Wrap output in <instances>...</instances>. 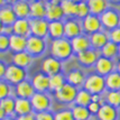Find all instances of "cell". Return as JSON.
Wrapping results in <instances>:
<instances>
[{"label": "cell", "instance_id": "cell-35", "mask_svg": "<svg viewBox=\"0 0 120 120\" xmlns=\"http://www.w3.org/2000/svg\"><path fill=\"white\" fill-rule=\"evenodd\" d=\"M64 16H76L78 4L73 2L72 0H61L60 2Z\"/></svg>", "mask_w": 120, "mask_h": 120}, {"label": "cell", "instance_id": "cell-47", "mask_svg": "<svg viewBox=\"0 0 120 120\" xmlns=\"http://www.w3.org/2000/svg\"><path fill=\"white\" fill-rule=\"evenodd\" d=\"M6 117H7V116H6L5 111L1 109V107H0V120H4V119L6 118Z\"/></svg>", "mask_w": 120, "mask_h": 120}, {"label": "cell", "instance_id": "cell-54", "mask_svg": "<svg viewBox=\"0 0 120 120\" xmlns=\"http://www.w3.org/2000/svg\"><path fill=\"white\" fill-rule=\"evenodd\" d=\"M119 56H120V45H119Z\"/></svg>", "mask_w": 120, "mask_h": 120}, {"label": "cell", "instance_id": "cell-21", "mask_svg": "<svg viewBox=\"0 0 120 120\" xmlns=\"http://www.w3.org/2000/svg\"><path fill=\"white\" fill-rule=\"evenodd\" d=\"M17 20L12 6H4L0 8V21L4 26H12Z\"/></svg>", "mask_w": 120, "mask_h": 120}, {"label": "cell", "instance_id": "cell-2", "mask_svg": "<svg viewBox=\"0 0 120 120\" xmlns=\"http://www.w3.org/2000/svg\"><path fill=\"white\" fill-rule=\"evenodd\" d=\"M84 89L92 94L102 93L105 90V79L100 74H91L85 79Z\"/></svg>", "mask_w": 120, "mask_h": 120}, {"label": "cell", "instance_id": "cell-43", "mask_svg": "<svg viewBox=\"0 0 120 120\" xmlns=\"http://www.w3.org/2000/svg\"><path fill=\"white\" fill-rule=\"evenodd\" d=\"M35 120H55L54 115L49 111H44V112H37L35 113Z\"/></svg>", "mask_w": 120, "mask_h": 120}, {"label": "cell", "instance_id": "cell-32", "mask_svg": "<svg viewBox=\"0 0 120 120\" xmlns=\"http://www.w3.org/2000/svg\"><path fill=\"white\" fill-rule=\"evenodd\" d=\"M92 102V94L88 92L85 89L78 91L76 98H75V103L76 105H81V107H88Z\"/></svg>", "mask_w": 120, "mask_h": 120}, {"label": "cell", "instance_id": "cell-17", "mask_svg": "<svg viewBox=\"0 0 120 120\" xmlns=\"http://www.w3.org/2000/svg\"><path fill=\"white\" fill-rule=\"evenodd\" d=\"M12 9L17 19H28L30 17V4L27 0H20L14 4Z\"/></svg>", "mask_w": 120, "mask_h": 120}, {"label": "cell", "instance_id": "cell-11", "mask_svg": "<svg viewBox=\"0 0 120 120\" xmlns=\"http://www.w3.org/2000/svg\"><path fill=\"white\" fill-rule=\"evenodd\" d=\"M15 93L17 98H22V99H29L36 93V91L34 89L33 84L28 81H22L19 84L15 85Z\"/></svg>", "mask_w": 120, "mask_h": 120}, {"label": "cell", "instance_id": "cell-56", "mask_svg": "<svg viewBox=\"0 0 120 120\" xmlns=\"http://www.w3.org/2000/svg\"><path fill=\"white\" fill-rule=\"evenodd\" d=\"M49 1H53V0H47V2H49Z\"/></svg>", "mask_w": 120, "mask_h": 120}, {"label": "cell", "instance_id": "cell-4", "mask_svg": "<svg viewBox=\"0 0 120 120\" xmlns=\"http://www.w3.org/2000/svg\"><path fill=\"white\" fill-rule=\"evenodd\" d=\"M76 94H78V89L73 86L72 84L70 83H65L61 89L55 92V98L63 103H71L75 101L76 98Z\"/></svg>", "mask_w": 120, "mask_h": 120}, {"label": "cell", "instance_id": "cell-6", "mask_svg": "<svg viewBox=\"0 0 120 120\" xmlns=\"http://www.w3.org/2000/svg\"><path fill=\"white\" fill-rule=\"evenodd\" d=\"M45 48H46V44H45V41L43 38L33 36V35L27 37L26 52L29 53L31 56L42 55L43 53H44V51H45Z\"/></svg>", "mask_w": 120, "mask_h": 120}, {"label": "cell", "instance_id": "cell-36", "mask_svg": "<svg viewBox=\"0 0 120 120\" xmlns=\"http://www.w3.org/2000/svg\"><path fill=\"white\" fill-rule=\"evenodd\" d=\"M65 83H66V82H65V79H64V76H63L61 73L49 76V90H51V91L56 92V91H58Z\"/></svg>", "mask_w": 120, "mask_h": 120}, {"label": "cell", "instance_id": "cell-55", "mask_svg": "<svg viewBox=\"0 0 120 120\" xmlns=\"http://www.w3.org/2000/svg\"><path fill=\"white\" fill-rule=\"evenodd\" d=\"M34 1H43V0H34Z\"/></svg>", "mask_w": 120, "mask_h": 120}, {"label": "cell", "instance_id": "cell-16", "mask_svg": "<svg viewBox=\"0 0 120 120\" xmlns=\"http://www.w3.org/2000/svg\"><path fill=\"white\" fill-rule=\"evenodd\" d=\"M26 47H27L26 37L18 36V35H15V34L9 36V49L11 52H14V54L25 52Z\"/></svg>", "mask_w": 120, "mask_h": 120}, {"label": "cell", "instance_id": "cell-1", "mask_svg": "<svg viewBox=\"0 0 120 120\" xmlns=\"http://www.w3.org/2000/svg\"><path fill=\"white\" fill-rule=\"evenodd\" d=\"M51 53H52L53 57H55L58 61L66 60L73 53L71 42L66 38L54 39L52 43V46H51Z\"/></svg>", "mask_w": 120, "mask_h": 120}, {"label": "cell", "instance_id": "cell-34", "mask_svg": "<svg viewBox=\"0 0 120 120\" xmlns=\"http://www.w3.org/2000/svg\"><path fill=\"white\" fill-rule=\"evenodd\" d=\"M0 107L5 111L7 117H12L15 115V99L12 97H8L0 101Z\"/></svg>", "mask_w": 120, "mask_h": 120}, {"label": "cell", "instance_id": "cell-31", "mask_svg": "<svg viewBox=\"0 0 120 120\" xmlns=\"http://www.w3.org/2000/svg\"><path fill=\"white\" fill-rule=\"evenodd\" d=\"M101 54H102L103 57L111 60L112 57H115L117 54H119V45H117V44L109 41L105 46L101 48Z\"/></svg>", "mask_w": 120, "mask_h": 120}, {"label": "cell", "instance_id": "cell-46", "mask_svg": "<svg viewBox=\"0 0 120 120\" xmlns=\"http://www.w3.org/2000/svg\"><path fill=\"white\" fill-rule=\"evenodd\" d=\"M16 120H35V113H28L24 116H18Z\"/></svg>", "mask_w": 120, "mask_h": 120}, {"label": "cell", "instance_id": "cell-51", "mask_svg": "<svg viewBox=\"0 0 120 120\" xmlns=\"http://www.w3.org/2000/svg\"><path fill=\"white\" fill-rule=\"evenodd\" d=\"M73 2H75V4H80V2H83L84 0H72Z\"/></svg>", "mask_w": 120, "mask_h": 120}, {"label": "cell", "instance_id": "cell-40", "mask_svg": "<svg viewBox=\"0 0 120 120\" xmlns=\"http://www.w3.org/2000/svg\"><path fill=\"white\" fill-rule=\"evenodd\" d=\"M54 118L55 120H74L73 113L71 110H62L56 115H54Z\"/></svg>", "mask_w": 120, "mask_h": 120}, {"label": "cell", "instance_id": "cell-10", "mask_svg": "<svg viewBox=\"0 0 120 120\" xmlns=\"http://www.w3.org/2000/svg\"><path fill=\"white\" fill-rule=\"evenodd\" d=\"M42 70L43 73L48 75V76H52V75H55V74H60L61 70H62L61 61L56 60L55 57L46 58L42 64Z\"/></svg>", "mask_w": 120, "mask_h": 120}, {"label": "cell", "instance_id": "cell-57", "mask_svg": "<svg viewBox=\"0 0 120 120\" xmlns=\"http://www.w3.org/2000/svg\"><path fill=\"white\" fill-rule=\"evenodd\" d=\"M113 1H120V0H113Z\"/></svg>", "mask_w": 120, "mask_h": 120}, {"label": "cell", "instance_id": "cell-44", "mask_svg": "<svg viewBox=\"0 0 120 120\" xmlns=\"http://www.w3.org/2000/svg\"><path fill=\"white\" fill-rule=\"evenodd\" d=\"M100 107H101V105H100L99 102H93V101H92L86 108H88V110L90 111V113H98L100 110Z\"/></svg>", "mask_w": 120, "mask_h": 120}, {"label": "cell", "instance_id": "cell-25", "mask_svg": "<svg viewBox=\"0 0 120 120\" xmlns=\"http://www.w3.org/2000/svg\"><path fill=\"white\" fill-rule=\"evenodd\" d=\"M30 17L31 19H45L46 18V4L43 1L30 2Z\"/></svg>", "mask_w": 120, "mask_h": 120}, {"label": "cell", "instance_id": "cell-9", "mask_svg": "<svg viewBox=\"0 0 120 120\" xmlns=\"http://www.w3.org/2000/svg\"><path fill=\"white\" fill-rule=\"evenodd\" d=\"M100 20L102 26H105V28H108L110 30L115 29L117 27H119L120 24V16L118 15V12H116L115 10H105L101 17Z\"/></svg>", "mask_w": 120, "mask_h": 120}, {"label": "cell", "instance_id": "cell-3", "mask_svg": "<svg viewBox=\"0 0 120 120\" xmlns=\"http://www.w3.org/2000/svg\"><path fill=\"white\" fill-rule=\"evenodd\" d=\"M5 80L9 84L17 85V84H19L20 82L26 80V71H25V68H19V66L11 63L7 66Z\"/></svg>", "mask_w": 120, "mask_h": 120}, {"label": "cell", "instance_id": "cell-13", "mask_svg": "<svg viewBox=\"0 0 120 120\" xmlns=\"http://www.w3.org/2000/svg\"><path fill=\"white\" fill-rule=\"evenodd\" d=\"M82 34V25L75 19L68 20L64 24V36L73 39Z\"/></svg>", "mask_w": 120, "mask_h": 120}, {"label": "cell", "instance_id": "cell-33", "mask_svg": "<svg viewBox=\"0 0 120 120\" xmlns=\"http://www.w3.org/2000/svg\"><path fill=\"white\" fill-rule=\"evenodd\" d=\"M71 111L73 113L74 120H89L91 117V113L86 107H81V105H75Z\"/></svg>", "mask_w": 120, "mask_h": 120}, {"label": "cell", "instance_id": "cell-50", "mask_svg": "<svg viewBox=\"0 0 120 120\" xmlns=\"http://www.w3.org/2000/svg\"><path fill=\"white\" fill-rule=\"evenodd\" d=\"M4 28H5V26L2 25V22L0 21V34H2L4 33Z\"/></svg>", "mask_w": 120, "mask_h": 120}, {"label": "cell", "instance_id": "cell-19", "mask_svg": "<svg viewBox=\"0 0 120 120\" xmlns=\"http://www.w3.org/2000/svg\"><path fill=\"white\" fill-rule=\"evenodd\" d=\"M113 68H115V64L112 62V60L103 57V56H101L95 63V70H97L98 74L102 75V76L112 73Z\"/></svg>", "mask_w": 120, "mask_h": 120}, {"label": "cell", "instance_id": "cell-28", "mask_svg": "<svg viewBox=\"0 0 120 120\" xmlns=\"http://www.w3.org/2000/svg\"><path fill=\"white\" fill-rule=\"evenodd\" d=\"M48 34L54 39L63 38L64 36V24L62 21H49L48 22Z\"/></svg>", "mask_w": 120, "mask_h": 120}, {"label": "cell", "instance_id": "cell-38", "mask_svg": "<svg viewBox=\"0 0 120 120\" xmlns=\"http://www.w3.org/2000/svg\"><path fill=\"white\" fill-rule=\"evenodd\" d=\"M11 97V85L6 80H0V101Z\"/></svg>", "mask_w": 120, "mask_h": 120}, {"label": "cell", "instance_id": "cell-24", "mask_svg": "<svg viewBox=\"0 0 120 120\" xmlns=\"http://www.w3.org/2000/svg\"><path fill=\"white\" fill-rule=\"evenodd\" d=\"M108 42H109V35L102 30L97 31L92 35H90L91 46L95 48V49H101Z\"/></svg>", "mask_w": 120, "mask_h": 120}, {"label": "cell", "instance_id": "cell-26", "mask_svg": "<svg viewBox=\"0 0 120 120\" xmlns=\"http://www.w3.org/2000/svg\"><path fill=\"white\" fill-rule=\"evenodd\" d=\"M97 115H98L99 120H117V118H118L117 109L108 103L101 105L99 112Z\"/></svg>", "mask_w": 120, "mask_h": 120}, {"label": "cell", "instance_id": "cell-48", "mask_svg": "<svg viewBox=\"0 0 120 120\" xmlns=\"http://www.w3.org/2000/svg\"><path fill=\"white\" fill-rule=\"evenodd\" d=\"M18 1H20V0H6V2H8V4H11V5H14V4L18 2Z\"/></svg>", "mask_w": 120, "mask_h": 120}, {"label": "cell", "instance_id": "cell-20", "mask_svg": "<svg viewBox=\"0 0 120 120\" xmlns=\"http://www.w3.org/2000/svg\"><path fill=\"white\" fill-rule=\"evenodd\" d=\"M33 107L29 99H22V98H16L15 99V115L24 116L28 113H33Z\"/></svg>", "mask_w": 120, "mask_h": 120}, {"label": "cell", "instance_id": "cell-53", "mask_svg": "<svg viewBox=\"0 0 120 120\" xmlns=\"http://www.w3.org/2000/svg\"><path fill=\"white\" fill-rule=\"evenodd\" d=\"M117 70H118V73H120V62L118 63V65H117Z\"/></svg>", "mask_w": 120, "mask_h": 120}, {"label": "cell", "instance_id": "cell-18", "mask_svg": "<svg viewBox=\"0 0 120 120\" xmlns=\"http://www.w3.org/2000/svg\"><path fill=\"white\" fill-rule=\"evenodd\" d=\"M11 27H12V34L15 35L26 37V38L30 36L31 33L29 19H17Z\"/></svg>", "mask_w": 120, "mask_h": 120}, {"label": "cell", "instance_id": "cell-8", "mask_svg": "<svg viewBox=\"0 0 120 120\" xmlns=\"http://www.w3.org/2000/svg\"><path fill=\"white\" fill-rule=\"evenodd\" d=\"M82 28L83 30L86 33V34H90L92 35L97 31H100L101 28H102V24H101V20L98 16L95 15H91L86 16L85 18L82 21Z\"/></svg>", "mask_w": 120, "mask_h": 120}, {"label": "cell", "instance_id": "cell-58", "mask_svg": "<svg viewBox=\"0 0 120 120\" xmlns=\"http://www.w3.org/2000/svg\"><path fill=\"white\" fill-rule=\"evenodd\" d=\"M27 1H28V0H27Z\"/></svg>", "mask_w": 120, "mask_h": 120}, {"label": "cell", "instance_id": "cell-30", "mask_svg": "<svg viewBox=\"0 0 120 120\" xmlns=\"http://www.w3.org/2000/svg\"><path fill=\"white\" fill-rule=\"evenodd\" d=\"M84 82H85V76H84L83 72L79 70H74L68 74V83L72 84L75 88L84 84Z\"/></svg>", "mask_w": 120, "mask_h": 120}, {"label": "cell", "instance_id": "cell-5", "mask_svg": "<svg viewBox=\"0 0 120 120\" xmlns=\"http://www.w3.org/2000/svg\"><path fill=\"white\" fill-rule=\"evenodd\" d=\"M31 107L35 112H44V111H48L51 108V99L46 93H42V92H36L33 97L30 98Z\"/></svg>", "mask_w": 120, "mask_h": 120}, {"label": "cell", "instance_id": "cell-45", "mask_svg": "<svg viewBox=\"0 0 120 120\" xmlns=\"http://www.w3.org/2000/svg\"><path fill=\"white\" fill-rule=\"evenodd\" d=\"M7 66L5 62H1L0 61V80H5L6 76V72H7Z\"/></svg>", "mask_w": 120, "mask_h": 120}, {"label": "cell", "instance_id": "cell-22", "mask_svg": "<svg viewBox=\"0 0 120 120\" xmlns=\"http://www.w3.org/2000/svg\"><path fill=\"white\" fill-rule=\"evenodd\" d=\"M71 45H72L73 52L79 54V53H82L86 49H90L91 43H90V38H88L86 36H83V35H80V36L71 39Z\"/></svg>", "mask_w": 120, "mask_h": 120}, {"label": "cell", "instance_id": "cell-41", "mask_svg": "<svg viewBox=\"0 0 120 120\" xmlns=\"http://www.w3.org/2000/svg\"><path fill=\"white\" fill-rule=\"evenodd\" d=\"M109 41L112 43H115V44H117V45H120V27H117L115 29L110 30Z\"/></svg>", "mask_w": 120, "mask_h": 120}, {"label": "cell", "instance_id": "cell-27", "mask_svg": "<svg viewBox=\"0 0 120 120\" xmlns=\"http://www.w3.org/2000/svg\"><path fill=\"white\" fill-rule=\"evenodd\" d=\"M31 58H33V56L29 53H27L26 51L20 53H16V54L12 55V64H15L19 68H25L30 65Z\"/></svg>", "mask_w": 120, "mask_h": 120}, {"label": "cell", "instance_id": "cell-15", "mask_svg": "<svg viewBox=\"0 0 120 120\" xmlns=\"http://www.w3.org/2000/svg\"><path fill=\"white\" fill-rule=\"evenodd\" d=\"M100 58L99 53L97 52V49H86L82 53H79L78 54V60L79 62L81 63L82 65H85V66H91L97 63V61Z\"/></svg>", "mask_w": 120, "mask_h": 120}, {"label": "cell", "instance_id": "cell-37", "mask_svg": "<svg viewBox=\"0 0 120 120\" xmlns=\"http://www.w3.org/2000/svg\"><path fill=\"white\" fill-rule=\"evenodd\" d=\"M105 99L108 105H112L113 108H118L120 107V91H109Z\"/></svg>", "mask_w": 120, "mask_h": 120}, {"label": "cell", "instance_id": "cell-49", "mask_svg": "<svg viewBox=\"0 0 120 120\" xmlns=\"http://www.w3.org/2000/svg\"><path fill=\"white\" fill-rule=\"evenodd\" d=\"M6 4H7L6 0H0V8H2L4 6H6Z\"/></svg>", "mask_w": 120, "mask_h": 120}, {"label": "cell", "instance_id": "cell-39", "mask_svg": "<svg viewBox=\"0 0 120 120\" xmlns=\"http://www.w3.org/2000/svg\"><path fill=\"white\" fill-rule=\"evenodd\" d=\"M90 15V9L88 4L83 1V2H80L78 4V9H76V17L78 18H81V19H84L86 16Z\"/></svg>", "mask_w": 120, "mask_h": 120}, {"label": "cell", "instance_id": "cell-14", "mask_svg": "<svg viewBox=\"0 0 120 120\" xmlns=\"http://www.w3.org/2000/svg\"><path fill=\"white\" fill-rule=\"evenodd\" d=\"M31 84L36 92L45 93L49 90V76L44 73H37L31 80Z\"/></svg>", "mask_w": 120, "mask_h": 120}, {"label": "cell", "instance_id": "cell-12", "mask_svg": "<svg viewBox=\"0 0 120 120\" xmlns=\"http://www.w3.org/2000/svg\"><path fill=\"white\" fill-rule=\"evenodd\" d=\"M64 17L61 5L54 4L52 1L46 2V19L49 21H60Z\"/></svg>", "mask_w": 120, "mask_h": 120}, {"label": "cell", "instance_id": "cell-23", "mask_svg": "<svg viewBox=\"0 0 120 120\" xmlns=\"http://www.w3.org/2000/svg\"><path fill=\"white\" fill-rule=\"evenodd\" d=\"M86 4L89 6L91 15L99 16L107 10L109 6V0H88Z\"/></svg>", "mask_w": 120, "mask_h": 120}, {"label": "cell", "instance_id": "cell-7", "mask_svg": "<svg viewBox=\"0 0 120 120\" xmlns=\"http://www.w3.org/2000/svg\"><path fill=\"white\" fill-rule=\"evenodd\" d=\"M30 33L33 36L44 38L48 34V21L46 19H29Z\"/></svg>", "mask_w": 120, "mask_h": 120}, {"label": "cell", "instance_id": "cell-42", "mask_svg": "<svg viewBox=\"0 0 120 120\" xmlns=\"http://www.w3.org/2000/svg\"><path fill=\"white\" fill-rule=\"evenodd\" d=\"M9 49V36L0 34V52H7Z\"/></svg>", "mask_w": 120, "mask_h": 120}, {"label": "cell", "instance_id": "cell-29", "mask_svg": "<svg viewBox=\"0 0 120 120\" xmlns=\"http://www.w3.org/2000/svg\"><path fill=\"white\" fill-rule=\"evenodd\" d=\"M105 88L110 91H120V73L112 72L105 78Z\"/></svg>", "mask_w": 120, "mask_h": 120}, {"label": "cell", "instance_id": "cell-52", "mask_svg": "<svg viewBox=\"0 0 120 120\" xmlns=\"http://www.w3.org/2000/svg\"><path fill=\"white\" fill-rule=\"evenodd\" d=\"M4 120H16L15 118H12V117H6Z\"/></svg>", "mask_w": 120, "mask_h": 120}]
</instances>
